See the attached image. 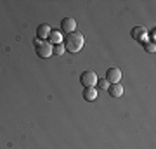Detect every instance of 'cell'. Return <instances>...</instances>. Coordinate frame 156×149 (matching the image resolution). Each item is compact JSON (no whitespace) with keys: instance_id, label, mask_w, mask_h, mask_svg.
<instances>
[{"instance_id":"1","label":"cell","mask_w":156,"mask_h":149,"mask_svg":"<svg viewBox=\"0 0 156 149\" xmlns=\"http://www.w3.org/2000/svg\"><path fill=\"white\" fill-rule=\"evenodd\" d=\"M62 45H64V50L68 52H73L76 54L83 49L85 45V37L83 33H78V31H73V33H68L64 38H62Z\"/></svg>"},{"instance_id":"2","label":"cell","mask_w":156,"mask_h":149,"mask_svg":"<svg viewBox=\"0 0 156 149\" xmlns=\"http://www.w3.org/2000/svg\"><path fill=\"white\" fill-rule=\"evenodd\" d=\"M35 49H37L38 57H50V55L54 54V52H52L54 45H50L49 42H45V40H35Z\"/></svg>"},{"instance_id":"3","label":"cell","mask_w":156,"mask_h":149,"mask_svg":"<svg viewBox=\"0 0 156 149\" xmlns=\"http://www.w3.org/2000/svg\"><path fill=\"white\" fill-rule=\"evenodd\" d=\"M97 80H99V76H97V73H94V71H83L82 76H80V82H82V85H83L85 88L95 87V85H97Z\"/></svg>"},{"instance_id":"4","label":"cell","mask_w":156,"mask_h":149,"mask_svg":"<svg viewBox=\"0 0 156 149\" xmlns=\"http://www.w3.org/2000/svg\"><path fill=\"white\" fill-rule=\"evenodd\" d=\"M106 80H108L109 85H111V83H120V80H122V69L116 68V66H111L106 71Z\"/></svg>"},{"instance_id":"5","label":"cell","mask_w":156,"mask_h":149,"mask_svg":"<svg viewBox=\"0 0 156 149\" xmlns=\"http://www.w3.org/2000/svg\"><path fill=\"white\" fill-rule=\"evenodd\" d=\"M61 30L66 35L76 31V21H75V17H64V19L61 21Z\"/></svg>"},{"instance_id":"6","label":"cell","mask_w":156,"mask_h":149,"mask_svg":"<svg viewBox=\"0 0 156 149\" xmlns=\"http://www.w3.org/2000/svg\"><path fill=\"white\" fill-rule=\"evenodd\" d=\"M147 31H146L144 26H135L134 30H132V38L137 40V42H146L147 40Z\"/></svg>"},{"instance_id":"7","label":"cell","mask_w":156,"mask_h":149,"mask_svg":"<svg viewBox=\"0 0 156 149\" xmlns=\"http://www.w3.org/2000/svg\"><path fill=\"white\" fill-rule=\"evenodd\" d=\"M108 92H109L113 97H122V95H123V87H122V83H111V85L108 87Z\"/></svg>"},{"instance_id":"8","label":"cell","mask_w":156,"mask_h":149,"mask_svg":"<svg viewBox=\"0 0 156 149\" xmlns=\"http://www.w3.org/2000/svg\"><path fill=\"white\" fill-rule=\"evenodd\" d=\"M49 33H50V26L49 24H40V26L37 28V37H38V40L49 38Z\"/></svg>"},{"instance_id":"9","label":"cell","mask_w":156,"mask_h":149,"mask_svg":"<svg viewBox=\"0 0 156 149\" xmlns=\"http://www.w3.org/2000/svg\"><path fill=\"white\" fill-rule=\"evenodd\" d=\"M49 44L50 45H57V44H62V37L57 30H50L49 33Z\"/></svg>"},{"instance_id":"10","label":"cell","mask_w":156,"mask_h":149,"mask_svg":"<svg viewBox=\"0 0 156 149\" xmlns=\"http://www.w3.org/2000/svg\"><path fill=\"white\" fill-rule=\"evenodd\" d=\"M97 97V88L95 87H87L83 90V99L85 101H94Z\"/></svg>"},{"instance_id":"11","label":"cell","mask_w":156,"mask_h":149,"mask_svg":"<svg viewBox=\"0 0 156 149\" xmlns=\"http://www.w3.org/2000/svg\"><path fill=\"white\" fill-rule=\"evenodd\" d=\"M97 87L101 88V90H108V87H109V83H108L106 78H99L97 80Z\"/></svg>"},{"instance_id":"12","label":"cell","mask_w":156,"mask_h":149,"mask_svg":"<svg viewBox=\"0 0 156 149\" xmlns=\"http://www.w3.org/2000/svg\"><path fill=\"white\" fill-rule=\"evenodd\" d=\"M52 52H56L57 55L64 54V45H62V44H57V45H54V49H52Z\"/></svg>"},{"instance_id":"13","label":"cell","mask_w":156,"mask_h":149,"mask_svg":"<svg viewBox=\"0 0 156 149\" xmlns=\"http://www.w3.org/2000/svg\"><path fill=\"white\" fill-rule=\"evenodd\" d=\"M146 50H147V52H154L156 50V47H154V42H146Z\"/></svg>"}]
</instances>
